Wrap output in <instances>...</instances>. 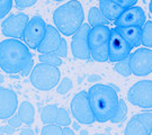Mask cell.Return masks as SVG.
Returning <instances> with one entry per match:
<instances>
[{"label": "cell", "instance_id": "277c9868", "mask_svg": "<svg viewBox=\"0 0 152 135\" xmlns=\"http://www.w3.org/2000/svg\"><path fill=\"white\" fill-rule=\"evenodd\" d=\"M60 78L61 72L59 68L45 63H38L31 72L29 80L36 89L41 91H49L58 86Z\"/></svg>", "mask_w": 152, "mask_h": 135}, {"label": "cell", "instance_id": "44dd1931", "mask_svg": "<svg viewBox=\"0 0 152 135\" xmlns=\"http://www.w3.org/2000/svg\"><path fill=\"white\" fill-rule=\"evenodd\" d=\"M59 107L56 105H48L43 107L41 113V119L44 125H54L55 116L58 114Z\"/></svg>", "mask_w": 152, "mask_h": 135}, {"label": "cell", "instance_id": "5bb4252c", "mask_svg": "<svg viewBox=\"0 0 152 135\" xmlns=\"http://www.w3.org/2000/svg\"><path fill=\"white\" fill-rule=\"evenodd\" d=\"M18 107L16 92L9 88L0 87V119H9Z\"/></svg>", "mask_w": 152, "mask_h": 135}, {"label": "cell", "instance_id": "ba28073f", "mask_svg": "<svg viewBox=\"0 0 152 135\" xmlns=\"http://www.w3.org/2000/svg\"><path fill=\"white\" fill-rule=\"evenodd\" d=\"M70 109L72 116L80 124L89 125L95 123V117L92 114L87 98V91L78 92L75 97L72 98L70 103Z\"/></svg>", "mask_w": 152, "mask_h": 135}, {"label": "cell", "instance_id": "4316f807", "mask_svg": "<svg viewBox=\"0 0 152 135\" xmlns=\"http://www.w3.org/2000/svg\"><path fill=\"white\" fill-rule=\"evenodd\" d=\"M134 117L147 128V131L150 134H152V113L151 112H144V113L136 114V115H134Z\"/></svg>", "mask_w": 152, "mask_h": 135}, {"label": "cell", "instance_id": "ac0fdd59", "mask_svg": "<svg viewBox=\"0 0 152 135\" xmlns=\"http://www.w3.org/2000/svg\"><path fill=\"white\" fill-rule=\"evenodd\" d=\"M17 116L20 118L23 124L27 125H32L34 123V119H35V109H34V106L29 101H24L19 105V108H18V113H17Z\"/></svg>", "mask_w": 152, "mask_h": 135}, {"label": "cell", "instance_id": "8fae6325", "mask_svg": "<svg viewBox=\"0 0 152 135\" xmlns=\"http://www.w3.org/2000/svg\"><path fill=\"white\" fill-rule=\"evenodd\" d=\"M132 47L124 41V38L115 31L110 29L108 38V61L109 62H120L122 60L130 56Z\"/></svg>", "mask_w": 152, "mask_h": 135}, {"label": "cell", "instance_id": "f35d334b", "mask_svg": "<svg viewBox=\"0 0 152 135\" xmlns=\"http://www.w3.org/2000/svg\"><path fill=\"white\" fill-rule=\"evenodd\" d=\"M94 78H89V81H92V80H100V77L98 76H92Z\"/></svg>", "mask_w": 152, "mask_h": 135}, {"label": "cell", "instance_id": "30bf717a", "mask_svg": "<svg viewBox=\"0 0 152 135\" xmlns=\"http://www.w3.org/2000/svg\"><path fill=\"white\" fill-rule=\"evenodd\" d=\"M28 20H29V18L24 12L10 15L1 23L2 34L12 39H22Z\"/></svg>", "mask_w": 152, "mask_h": 135}, {"label": "cell", "instance_id": "7bdbcfd3", "mask_svg": "<svg viewBox=\"0 0 152 135\" xmlns=\"http://www.w3.org/2000/svg\"><path fill=\"white\" fill-rule=\"evenodd\" d=\"M95 135H107V134H103V133H97V134H95Z\"/></svg>", "mask_w": 152, "mask_h": 135}, {"label": "cell", "instance_id": "d4e9b609", "mask_svg": "<svg viewBox=\"0 0 152 135\" xmlns=\"http://www.w3.org/2000/svg\"><path fill=\"white\" fill-rule=\"evenodd\" d=\"M126 114H127V106H126V103H125L124 99H120L117 110H116L115 115L113 116V118L110 119V122L114 123V124H117V123L123 122L124 118L126 117Z\"/></svg>", "mask_w": 152, "mask_h": 135}, {"label": "cell", "instance_id": "8d00e7d4", "mask_svg": "<svg viewBox=\"0 0 152 135\" xmlns=\"http://www.w3.org/2000/svg\"><path fill=\"white\" fill-rule=\"evenodd\" d=\"M19 135H35V132H34V130L27 127V128H23V130L20 131Z\"/></svg>", "mask_w": 152, "mask_h": 135}, {"label": "cell", "instance_id": "d6986e66", "mask_svg": "<svg viewBox=\"0 0 152 135\" xmlns=\"http://www.w3.org/2000/svg\"><path fill=\"white\" fill-rule=\"evenodd\" d=\"M124 135H151L147 131V128L133 116L127 122L124 131Z\"/></svg>", "mask_w": 152, "mask_h": 135}, {"label": "cell", "instance_id": "484cf974", "mask_svg": "<svg viewBox=\"0 0 152 135\" xmlns=\"http://www.w3.org/2000/svg\"><path fill=\"white\" fill-rule=\"evenodd\" d=\"M115 72L120 73L121 76L123 77H129L132 74V70H131V65H130V56H127L126 59L122 60L120 62H117L115 64L114 68Z\"/></svg>", "mask_w": 152, "mask_h": 135}, {"label": "cell", "instance_id": "3957f363", "mask_svg": "<svg viewBox=\"0 0 152 135\" xmlns=\"http://www.w3.org/2000/svg\"><path fill=\"white\" fill-rule=\"evenodd\" d=\"M85 11L79 1H68L53 12L55 28L64 36L75 35L83 25Z\"/></svg>", "mask_w": 152, "mask_h": 135}, {"label": "cell", "instance_id": "f546056e", "mask_svg": "<svg viewBox=\"0 0 152 135\" xmlns=\"http://www.w3.org/2000/svg\"><path fill=\"white\" fill-rule=\"evenodd\" d=\"M12 4L14 1L11 0H0V19L10 11V9L12 8Z\"/></svg>", "mask_w": 152, "mask_h": 135}, {"label": "cell", "instance_id": "4fadbf2b", "mask_svg": "<svg viewBox=\"0 0 152 135\" xmlns=\"http://www.w3.org/2000/svg\"><path fill=\"white\" fill-rule=\"evenodd\" d=\"M147 22L145 12L139 6H133L123 11L114 22L116 27H142Z\"/></svg>", "mask_w": 152, "mask_h": 135}, {"label": "cell", "instance_id": "e575fe53", "mask_svg": "<svg viewBox=\"0 0 152 135\" xmlns=\"http://www.w3.org/2000/svg\"><path fill=\"white\" fill-rule=\"evenodd\" d=\"M15 130H16V128L11 127L10 125H5V126H1V127H0V132H1L2 134H7V135H12L15 133Z\"/></svg>", "mask_w": 152, "mask_h": 135}, {"label": "cell", "instance_id": "52a82bcc", "mask_svg": "<svg viewBox=\"0 0 152 135\" xmlns=\"http://www.w3.org/2000/svg\"><path fill=\"white\" fill-rule=\"evenodd\" d=\"M127 100L143 109L152 108V80L135 82L127 91Z\"/></svg>", "mask_w": 152, "mask_h": 135}, {"label": "cell", "instance_id": "7a4b0ae2", "mask_svg": "<svg viewBox=\"0 0 152 135\" xmlns=\"http://www.w3.org/2000/svg\"><path fill=\"white\" fill-rule=\"evenodd\" d=\"M33 61L32 53L22 41L7 38L0 42V68L5 72L20 73Z\"/></svg>", "mask_w": 152, "mask_h": 135}, {"label": "cell", "instance_id": "d590c367", "mask_svg": "<svg viewBox=\"0 0 152 135\" xmlns=\"http://www.w3.org/2000/svg\"><path fill=\"white\" fill-rule=\"evenodd\" d=\"M33 69H34V61H33V62H31V63H28V64L24 68V70L20 72V74H22L23 77L28 76V74H29V73L33 71Z\"/></svg>", "mask_w": 152, "mask_h": 135}, {"label": "cell", "instance_id": "6da1fadb", "mask_svg": "<svg viewBox=\"0 0 152 135\" xmlns=\"http://www.w3.org/2000/svg\"><path fill=\"white\" fill-rule=\"evenodd\" d=\"M87 98L95 120L99 123H105L113 118L120 103V97L114 88L103 83L90 87L87 91Z\"/></svg>", "mask_w": 152, "mask_h": 135}, {"label": "cell", "instance_id": "e0dca14e", "mask_svg": "<svg viewBox=\"0 0 152 135\" xmlns=\"http://www.w3.org/2000/svg\"><path fill=\"white\" fill-rule=\"evenodd\" d=\"M99 10L107 22H115L125 10L115 0H100Z\"/></svg>", "mask_w": 152, "mask_h": 135}, {"label": "cell", "instance_id": "cb8c5ba5", "mask_svg": "<svg viewBox=\"0 0 152 135\" xmlns=\"http://www.w3.org/2000/svg\"><path fill=\"white\" fill-rule=\"evenodd\" d=\"M38 60L39 63H45V64L53 65V66H60L62 65V59L59 58L58 55L54 53H45V54H39L38 55Z\"/></svg>", "mask_w": 152, "mask_h": 135}, {"label": "cell", "instance_id": "8992f818", "mask_svg": "<svg viewBox=\"0 0 152 135\" xmlns=\"http://www.w3.org/2000/svg\"><path fill=\"white\" fill-rule=\"evenodd\" d=\"M46 26L48 25L41 16H33L25 27L22 38L25 45L32 50H37L45 37Z\"/></svg>", "mask_w": 152, "mask_h": 135}, {"label": "cell", "instance_id": "5b68a950", "mask_svg": "<svg viewBox=\"0 0 152 135\" xmlns=\"http://www.w3.org/2000/svg\"><path fill=\"white\" fill-rule=\"evenodd\" d=\"M110 28L108 26H97L90 29L88 35L89 51L92 59L97 62L108 61V38Z\"/></svg>", "mask_w": 152, "mask_h": 135}, {"label": "cell", "instance_id": "83f0119b", "mask_svg": "<svg viewBox=\"0 0 152 135\" xmlns=\"http://www.w3.org/2000/svg\"><path fill=\"white\" fill-rule=\"evenodd\" d=\"M72 89V80L68 77H64L63 79H60L58 86H56V92L60 95H65Z\"/></svg>", "mask_w": 152, "mask_h": 135}, {"label": "cell", "instance_id": "f1b7e54d", "mask_svg": "<svg viewBox=\"0 0 152 135\" xmlns=\"http://www.w3.org/2000/svg\"><path fill=\"white\" fill-rule=\"evenodd\" d=\"M41 135H62V127L58 125H44Z\"/></svg>", "mask_w": 152, "mask_h": 135}, {"label": "cell", "instance_id": "7c38bea8", "mask_svg": "<svg viewBox=\"0 0 152 135\" xmlns=\"http://www.w3.org/2000/svg\"><path fill=\"white\" fill-rule=\"evenodd\" d=\"M90 26L88 24H83L80 29L72 35L71 41V52L72 55L78 60H89L90 51L88 44V35L90 32Z\"/></svg>", "mask_w": 152, "mask_h": 135}, {"label": "cell", "instance_id": "ab89813d", "mask_svg": "<svg viewBox=\"0 0 152 135\" xmlns=\"http://www.w3.org/2000/svg\"><path fill=\"white\" fill-rule=\"evenodd\" d=\"M80 135H88V131L87 130H81L80 131Z\"/></svg>", "mask_w": 152, "mask_h": 135}, {"label": "cell", "instance_id": "b9f144b4", "mask_svg": "<svg viewBox=\"0 0 152 135\" xmlns=\"http://www.w3.org/2000/svg\"><path fill=\"white\" fill-rule=\"evenodd\" d=\"M4 81H5V78H4V76L0 74V83H4Z\"/></svg>", "mask_w": 152, "mask_h": 135}, {"label": "cell", "instance_id": "ee69618b", "mask_svg": "<svg viewBox=\"0 0 152 135\" xmlns=\"http://www.w3.org/2000/svg\"><path fill=\"white\" fill-rule=\"evenodd\" d=\"M151 135H152V134H151Z\"/></svg>", "mask_w": 152, "mask_h": 135}, {"label": "cell", "instance_id": "ffe728a7", "mask_svg": "<svg viewBox=\"0 0 152 135\" xmlns=\"http://www.w3.org/2000/svg\"><path fill=\"white\" fill-rule=\"evenodd\" d=\"M108 22L105 19L103 14L100 12L99 8L97 7H91L88 12V25L90 27H97V26H107Z\"/></svg>", "mask_w": 152, "mask_h": 135}, {"label": "cell", "instance_id": "603a6c76", "mask_svg": "<svg viewBox=\"0 0 152 135\" xmlns=\"http://www.w3.org/2000/svg\"><path fill=\"white\" fill-rule=\"evenodd\" d=\"M71 124L70 115L68 113V110L63 107H59L58 114L55 116L54 125H58L60 127H68Z\"/></svg>", "mask_w": 152, "mask_h": 135}, {"label": "cell", "instance_id": "60d3db41", "mask_svg": "<svg viewBox=\"0 0 152 135\" xmlns=\"http://www.w3.org/2000/svg\"><path fill=\"white\" fill-rule=\"evenodd\" d=\"M149 9H150V12H151V15H152V1L149 2Z\"/></svg>", "mask_w": 152, "mask_h": 135}, {"label": "cell", "instance_id": "1f68e13d", "mask_svg": "<svg viewBox=\"0 0 152 135\" xmlns=\"http://www.w3.org/2000/svg\"><path fill=\"white\" fill-rule=\"evenodd\" d=\"M15 6L17 8H20V9H24V8H27V7H32L36 4V0H16L15 2Z\"/></svg>", "mask_w": 152, "mask_h": 135}, {"label": "cell", "instance_id": "2e32d148", "mask_svg": "<svg viewBox=\"0 0 152 135\" xmlns=\"http://www.w3.org/2000/svg\"><path fill=\"white\" fill-rule=\"evenodd\" d=\"M115 31L124 38L132 50L141 45L142 27H115Z\"/></svg>", "mask_w": 152, "mask_h": 135}, {"label": "cell", "instance_id": "d6a6232c", "mask_svg": "<svg viewBox=\"0 0 152 135\" xmlns=\"http://www.w3.org/2000/svg\"><path fill=\"white\" fill-rule=\"evenodd\" d=\"M9 123H8V125H10L11 127H14V128H17V127H19L20 125L23 124L22 120H20V118L17 116V115H12L10 118H9V120H8Z\"/></svg>", "mask_w": 152, "mask_h": 135}, {"label": "cell", "instance_id": "9c48e42d", "mask_svg": "<svg viewBox=\"0 0 152 135\" xmlns=\"http://www.w3.org/2000/svg\"><path fill=\"white\" fill-rule=\"evenodd\" d=\"M130 65L132 74L145 77L152 73V50L140 47L130 54Z\"/></svg>", "mask_w": 152, "mask_h": 135}, {"label": "cell", "instance_id": "836d02e7", "mask_svg": "<svg viewBox=\"0 0 152 135\" xmlns=\"http://www.w3.org/2000/svg\"><path fill=\"white\" fill-rule=\"evenodd\" d=\"M117 1V4L121 6V7H123L124 9H127V8H130V7H133V6L136 5V0H116Z\"/></svg>", "mask_w": 152, "mask_h": 135}, {"label": "cell", "instance_id": "74e56055", "mask_svg": "<svg viewBox=\"0 0 152 135\" xmlns=\"http://www.w3.org/2000/svg\"><path fill=\"white\" fill-rule=\"evenodd\" d=\"M62 135H76L72 128L70 127H63L62 128Z\"/></svg>", "mask_w": 152, "mask_h": 135}, {"label": "cell", "instance_id": "9a60e30c", "mask_svg": "<svg viewBox=\"0 0 152 135\" xmlns=\"http://www.w3.org/2000/svg\"><path fill=\"white\" fill-rule=\"evenodd\" d=\"M61 35L58 32V29L52 25H48L46 26V34L44 37L43 42L41 43L37 51L41 54L45 53H53L55 50L59 47L61 43Z\"/></svg>", "mask_w": 152, "mask_h": 135}, {"label": "cell", "instance_id": "4dcf8cb0", "mask_svg": "<svg viewBox=\"0 0 152 135\" xmlns=\"http://www.w3.org/2000/svg\"><path fill=\"white\" fill-rule=\"evenodd\" d=\"M53 53L55 55H58L59 58L61 59H65L66 56H68V43H66V41L65 39H61V43L59 45V47L55 50Z\"/></svg>", "mask_w": 152, "mask_h": 135}, {"label": "cell", "instance_id": "7402d4cb", "mask_svg": "<svg viewBox=\"0 0 152 135\" xmlns=\"http://www.w3.org/2000/svg\"><path fill=\"white\" fill-rule=\"evenodd\" d=\"M144 47L151 49L152 47V22L148 20L142 26V42Z\"/></svg>", "mask_w": 152, "mask_h": 135}]
</instances>
